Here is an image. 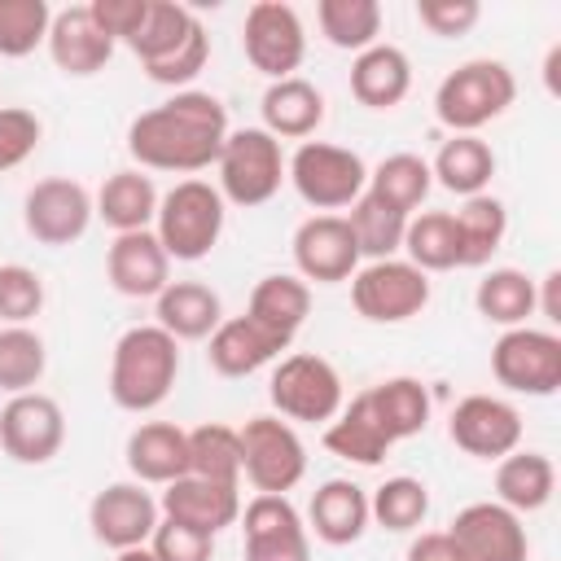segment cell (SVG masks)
Returning a JSON list of instances; mask_svg holds the SVG:
<instances>
[{"mask_svg": "<svg viewBox=\"0 0 561 561\" xmlns=\"http://www.w3.org/2000/svg\"><path fill=\"white\" fill-rule=\"evenodd\" d=\"M412 92V61L394 44H373L351 61V96L368 110H394Z\"/></svg>", "mask_w": 561, "mask_h": 561, "instance_id": "d4e9b609", "label": "cell"}, {"mask_svg": "<svg viewBox=\"0 0 561 561\" xmlns=\"http://www.w3.org/2000/svg\"><path fill=\"white\" fill-rule=\"evenodd\" d=\"M245 561H311V530L289 495H254L241 508Z\"/></svg>", "mask_w": 561, "mask_h": 561, "instance_id": "2e32d148", "label": "cell"}, {"mask_svg": "<svg viewBox=\"0 0 561 561\" xmlns=\"http://www.w3.org/2000/svg\"><path fill=\"white\" fill-rule=\"evenodd\" d=\"M403 561H460V552H456V543H451L447 530H421V535L408 543Z\"/></svg>", "mask_w": 561, "mask_h": 561, "instance_id": "816d5d0a", "label": "cell"}, {"mask_svg": "<svg viewBox=\"0 0 561 561\" xmlns=\"http://www.w3.org/2000/svg\"><path fill=\"white\" fill-rule=\"evenodd\" d=\"M158 508L171 522H184L202 535H219L224 526H232L241 517V491H237V482H210V478L184 473L162 486Z\"/></svg>", "mask_w": 561, "mask_h": 561, "instance_id": "44dd1931", "label": "cell"}, {"mask_svg": "<svg viewBox=\"0 0 561 561\" xmlns=\"http://www.w3.org/2000/svg\"><path fill=\"white\" fill-rule=\"evenodd\" d=\"M478 18H482L478 0H416V22L430 35H443V39H456V35L473 31Z\"/></svg>", "mask_w": 561, "mask_h": 561, "instance_id": "681fc988", "label": "cell"}, {"mask_svg": "<svg viewBox=\"0 0 561 561\" xmlns=\"http://www.w3.org/2000/svg\"><path fill=\"white\" fill-rule=\"evenodd\" d=\"M456 224V245H460V267H486L491 254L504 245L508 237V210L500 197L491 193H478V197H465L460 210L451 215Z\"/></svg>", "mask_w": 561, "mask_h": 561, "instance_id": "836d02e7", "label": "cell"}, {"mask_svg": "<svg viewBox=\"0 0 561 561\" xmlns=\"http://www.w3.org/2000/svg\"><path fill=\"white\" fill-rule=\"evenodd\" d=\"M552 491H557V469L543 451H508L495 465V500L517 517L543 508Z\"/></svg>", "mask_w": 561, "mask_h": 561, "instance_id": "1f68e13d", "label": "cell"}, {"mask_svg": "<svg viewBox=\"0 0 561 561\" xmlns=\"http://www.w3.org/2000/svg\"><path fill=\"white\" fill-rule=\"evenodd\" d=\"M294 267L302 280L337 285L359 272V245L346 215H311L294 228Z\"/></svg>", "mask_w": 561, "mask_h": 561, "instance_id": "ac0fdd59", "label": "cell"}, {"mask_svg": "<svg viewBox=\"0 0 561 561\" xmlns=\"http://www.w3.org/2000/svg\"><path fill=\"white\" fill-rule=\"evenodd\" d=\"M44 44H48L53 66H57L61 75H70V79H88V75L105 70L110 57H114V48H118V44L96 26V18H92L88 4L57 9Z\"/></svg>", "mask_w": 561, "mask_h": 561, "instance_id": "d6986e66", "label": "cell"}, {"mask_svg": "<svg viewBox=\"0 0 561 561\" xmlns=\"http://www.w3.org/2000/svg\"><path fill=\"white\" fill-rule=\"evenodd\" d=\"M241 478L259 495H285L307 473V447L280 416H250L241 430Z\"/></svg>", "mask_w": 561, "mask_h": 561, "instance_id": "ba28073f", "label": "cell"}, {"mask_svg": "<svg viewBox=\"0 0 561 561\" xmlns=\"http://www.w3.org/2000/svg\"><path fill=\"white\" fill-rule=\"evenodd\" d=\"M206 359L219 377H250L259 373L263 364L280 359V351H289L285 337L267 333L263 324H254L250 316H232V320H219V329L206 337Z\"/></svg>", "mask_w": 561, "mask_h": 561, "instance_id": "cb8c5ba5", "label": "cell"}, {"mask_svg": "<svg viewBox=\"0 0 561 561\" xmlns=\"http://www.w3.org/2000/svg\"><path fill=\"white\" fill-rule=\"evenodd\" d=\"M114 561H153V552H149V543L145 548H123V552H114Z\"/></svg>", "mask_w": 561, "mask_h": 561, "instance_id": "db71d44e", "label": "cell"}, {"mask_svg": "<svg viewBox=\"0 0 561 561\" xmlns=\"http://www.w3.org/2000/svg\"><path fill=\"white\" fill-rule=\"evenodd\" d=\"M127 469L145 486H167L188 473V430L175 421H145L127 434Z\"/></svg>", "mask_w": 561, "mask_h": 561, "instance_id": "7402d4cb", "label": "cell"}, {"mask_svg": "<svg viewBox=\"0 0 561 561\" xmlns=\"http://www.w3.org/2000/svg\"><path fill=\"white\" fill-rule=\"evenodd\" d=\"M447 438L478 460H504L522 443V412L500 394H465L451 408Z\"/></svg>", "mask_w": 561, "mask_h": 561, "instance_id": "9a60e30c", "label": "cell"}, {"mask_svg": "<svg viewBox=\"0 0 561 561\" xmlns=\"http://www.w3.org/2000/svg\"><path fill=\"white\" fill-rule=\"evenodd\" d=\"M92 206H96V215L114 228V237H118V232H140V228H149L153 215H158V188H153V180H149L145 171L127 167V171H114V175L101 184V193L92 197Z\"/></svg>", "mask_w": 561, "mask_h": 561, "instance_id": "4dcf8cb0", "label": "cell"}, {"mask_svg": "<svg viewBox=\"0 0 561 561\" xmlns=\"http://www.w3.org/2000/svg\"><path fill=\"white\" fill-rule=\"evenodd\" d=\"M48 368L44 337L26 324H4L0 329V390L4 394H26L39 386Z\"/></svg>", "mask_w": 561, "mask_h": 561, "instance_id": "7bdbcfd3", "label": "cell"}, {"mask_svg": "<svg viewBox=\"0 0 561 561\" xmlns=\"http://www.w3.org/2000/svg\"><path fill=\"white\" fill-rule=\"evenodd\" d=\"M105 276L123 298H158L171 285V259L153 228L118 232L105 250Z\"/></svg>", "mask_w": 561, "mask_h": 561, "instance_id": "ffe728a7", "label": "cell"}, {"mask_svg": "<svg viewBox=\"0 0 561 561\" xmlns=\"http://www.w3.org/2000/svg\"><path fill=\"white\" fill-rule=\"evenodd\" d=\"M259 110H263V131H272L276 140L280 136L285 140H307L324 123V92L311 79L289 75V79L267 83Z\"/></svg>", "mask_w": 561, "mask_h": 561, "instance_id": "484cf974", "label": "cell"}, {"mask_svg": "<svg viewBox=\"0 0 561 561\" xmlns=\"http://www.w3.org/2000/svg\"><path fill=\"white\" fill-rule=\"evenodd\" d=\"M215 171H219V197L232 202V206H263L280 193L285 184V153H280V140L263 127H237L228 131L219 158H215Z\"/></svg>", "mask_w": 561, "mask_h": 561, "instance_id": "5b68a950", "label": "cell"}, {"mask_svg": "<svg viewBox=\"0 0 561 561\" xmlns=\"http://www.w3.org/2000/svg\"><path fill=\"white\" fill-rule=\"evenodd\" d=\"M206 57H210V35H206V26H197L167 61H158V66H140L153 83H167V88H180L184 92V83H193L202 70H206Z\"/></svg>", "mask_w": 561, "mask_h": 561, "instance_id": "c3c4849f", "label": "cell"}, {"mask_svg": "<svg viewBox=\"0 0 561 561\" xmlns=\"http://www.w3.org/2000/svg\"><path fill=\"white\" fill-rule=\"evenodd\" d=\"M224 219H228V202L219 197V188L210 180H175L162 197H158V215H153V237L162 241L167 259L180 263H197L206 259L219 237H224Z\"/></svg>", "mask_w": 561, "mask_h": 561, "instance_id": "3957f363", "label": "cell"}, {"mask_svg": "<svg viewBox=\"0 0 561 561\" xmlns=\"http://www.w3.org/2000/svg\"><path fill=\"white\" fill-rule=\"evenodd\" d=\"M460 561H526L530 539L526 526L513 508H504L500 500H478L465 504L451 526H447Z\"/></svg>", "mask_w": 561, "mask_h": 561, "instance_id": "5bb4252c", "label": "cell"}, {"mask_svg": "<svg viewBox=\"0 0 561 561\" xmlns=\"http://www.w3.org/2000/svg\"><path fill=\"white\" fill-rule=\"evenodd\" d=\"M430 188H434L430 162H425L421 153H408V149L386 153V158L368 171V193L381 197L386 206L403 210V215H412V210L430 197Z\"/></svg>", "mask_w": 561, "mask_h": 561, "instance_id": "8d00e7d4", "label": "cell"}, {"mask_svg": "<svg viewBox=\"0 0 561 561\" xmlns=\"http://www.w3.org/2000/svg\"><path fill=\"white\" fill-rule=\"evenodd\" d=\"M44 136V123L22 105H0V171L22 167Z\"/></svg>", "mask_w": 561, "mask_h": 561, "instance_id": "7dc6e473", "label": "cell"}, {"mask_svg": "<svg viewBox=\"0 0 561 561\" xmlns=\"http://www.w3.org/2000/svg\"><path fill=\"white\" fill-rule=\"evenodd\" d=\"M202 26V18L188 9V4H175V0H149V13H145V22H140V31H136V39L127 44L136 57H140V66H158V61H167L193 31Z\"/></svg>", "mask_w": 561, "mask_h": 561, "instance_id": "74e56055", "label": "cell"}, {"mask_svg": "<svg viewBox=\"0 0 561 561\" xmlns=\"http://www.w3.org/2000/svg\"><path fill=\"white\" fill-rule=\"evenodd\" d=\"M517 96V79L504 61L495 57H473L460 61L451 75H443L434 92V114L451 136H478V127L495 123Z\"/></svg>", "mask_w": 561, "mask_h": 561, "instance_id": "277c9868", "label": "cell"}, {"mask_svg": "<svg viewBox=\"0 0 561 561\" xmlns=\"http://www.w3.org/2000/svg\"><path fill=\"white\" fill-rule=\"evenodd\" d=\"M430 175H434V184H443L456 197H478V193H486V184L495 175V149L482 136H451L434 153Z\"/></svg>", "mask_w": 561, "mask_h": 561, "instance_id": "d6a6232c", "label": "cell"}, {"mask_svg": "<svg viewBox=\"0 0 561 561\" xmlns=\"http://www.w3.org/2000/svg\"><path fill=\"white\" fill-rule=\"evenodd\" d=\"M285 180L311 210L333 215V210H346L368 188V167L355 149H342L329 140H302L285 162Z\"/></svg>", "mask_w": 561, "mask_h": 561, "instance_id": "8992f818", "label": "cell"}, {"mask_svg": "<svg viewBox=\"0 0 561 561\" xmlns=\"http://www.w3.org/2000/svg\"><path fill=\"white\" fill-rule=\"evenodd\" d=\"M403 254L412 267H421L425 276L430 272H451L460 267V245H456V224H451V210H421L408 219V232H403Z\"/></svg>", "mask_w": 561, "mask_h": 561, "instance_id": "f35d334b", "label": "cell"}, {"mask_svg": "<svg viewBox=\"0 0 561 561\" xmlns=\"http://www.w3.org/2000/svg\"><path fill=\"white\" fill-rule=\"evenodd\" d=\"M320 35L342 53H364L381 35V4L377 0H320L316 4Z\"/></svg>", "mask_w": 561, "mask_h": 561, "instance_id": "ab89813d", "label": "cell"}, {"mask_svg": "<svg viewBox=\"0 0 561 561\" xmlns=\"http://www.w3.org/2000/svg\"><path fill=\"white\" fill-rule=\"evenodd\" d=\"M66 443V412L53 394H9L0 408V451L18 465H48Z\"/></svg>", "mask_w": 561, "mask_h": 561, "instance_id": "7c38bea8", "label": "cell"}, {"mask_svg": "<svg viewBox=\"0 0 561 561\" xmlns=\"http://www.w3.org/2000/svg\"><path fill=\"white\" fill-rule=\"evenodd\" d=\"M153 302H158V320L153 324L167 329L175 342H202L224 320L219 294L210 285H202V280H171Z\"/></svg>", "mask_w": 561, "mask_h": 561, "instance_id": "4316f807", "label": "cell"}, {"mask_svg": "<svg viewBox=\"0 0 561 561\" xmlns=\"http://www.w3.org/2000/svg\"><path fill=\"white\" fill-rule=\"evenodd\" d=\"M96 26L114 39V44H131L145 13H149V0H88Z\"/></svg>", "mask_w": 561, "mask_h": 561, "instance_id": "f907efd6", "label": "cell"}, {"mask_svg": "<svg viewBox=\"0 0 561 561\" xmlns=\"http://www.w3.org/2000/svg\"><path fill=\"white\" fill-rule=\"evenodd\" d=\"M44 307V280L26 263H4L0 267V320L4 324H26Z\"/></svg>", "mask_w": 561, "mask_h": 561, "instance_id": "f6af8a7d", "label": "cell"}, {"mask_svg": "<svg viewBox=\"0 0 561 561\" xmlns=\"http://www.w3.org/2000/svg\"><path fill=\"white\" fill-rule=\"evenodd\" d=\"M368 491L351 478H329L316 486L311 508H307V530L329 543V548H346L355 539H364L368 530Z\"/></svg>", "mask_w": 561, "mask_h": 561, "instance_id": "603a6c76", "label": "cell"}, {"mask_svg": "<svg viewBox=\"0 0 561 561\" xmlns=\"http://www.w3.org/2000/svg\"><path fill=\"white\" fill-rule=\"evenodd\" d=\"M491 373L513 394H557L561 386V337L552 329H504L491 346Z\"/></svg>", "mask_w": 561, "mask_h": 561, "instance_id": "9c48e42d", "label": "cell"}, {"mask_svg": "<svg viewBox=\"0 0 561 561\" xmlns=\"http://www.w3.org/2000/svg\"><path fill=\"white\" fill-rule=\"evenodd\" d=\"M188 473L241 486V434L232 425H219V421L188 430Z\"/></svg>", "mask_w": 561, "mask_h": 561, "instance_id": "60d3db41", "label": "cell"}, {"mask_svg": "<svg viewBox=\"0 0 561 561\" xmlns=\"http://www.w3.org/2000/svg\"><path fill=\"white\" fill-rule=\"evenodd\" d=\"M96 206H92V193L70 180V175H48V180H35L26 188V202H22V224L26 232L39 241V245H70L88 232Z\"/></svg>", "mask_w": 561, "mask_h": 561, "instance_id": "4fadbf2b", "label": "cell"}, {"mask_svg": "<svg viewBox=\"0 0 561 561\" xmlns=\"http://www.w3.org/2000/svg\"><path fill=\"white\" fill-rule=\"evenodd\" d=\"M535 311L548 324H561V272L552 267L543 280H535Z\"/></svg>", "mask_w": 561, "mask_h": 561, "instance_id": "f5cc1de1", "label": "cell"}, {"mask_svg": "<svg viewBox=\"0 0 561 561\" xmlns=\"http://www.w3.org/2000/svg\"><path fill=\"white\" fill-rule=\"evenodd\" d=\"M245 316L254 324H263L267 333L294 342V333L307 324L311 316V285L302 276H289V272H272L263 276L254 289H250V302H245Z\"/></svg>", "mask_w": 561, "mask_h": 561, "instance_id": "83f0119b", "label": "cell"}, {"mask_svg": "<svg viewBox=\"0 0 561 561\" xmlns=\"http://www.w3.org/2000/svg\"><path fill=\"white\" fill-rule=\"evenodd\" d=\"M351 302L373 324H403L425 311L430 276L408 259H377L351 276Z\"/></svg>", "mask_w": 561, "mask_h": 561, "instance_id": "30bf717a", "label": "cell"}, {"mask_svg": "<svg viewBox=\"0 0 561 561\" xmlns=\"http://www.w3.org/2000/svg\"><path fill=\"white\" fill-rule=\"evenodd\" d=\"M149 552H153V561H210L215 535H202V530L171 522V517H158V526L149 535Z\"/></svg>", "mask_w": 561, "mask_h": 561, "instance_id": "bcb514c9", "label": "cell"}, {"mask_svg": "<svg viewBox=\"0 0 561 561\" xmlns=\"http://www.w3.org/2000/svg\"><path fill=\"white\" fill-rule=\"evenodd\" d=\"M324 447H329L333 456L351 460V465L373 469V465L386 460V451H390L394 443H390V434L381 430V421L373 416L368 394L359 390V394H355L351 403H342V412L329 421V430H324Z\"/></svg>", "mask_w": 561, "mask_h": 561, "instance_id": "f1b7e54d", "label": "cell"}, {"mask_svg": "<svg viewBox=\"0 0 561 561\" xmlns=\"http://www.w3.org/2000/svg\"><path fill=\"white\" fill-rule=\"evenodd\" d=\"M364 394H368L373 416H377V421H381V430L390 434V443L416 438V434L430 425L434 403H430L425 381H416V377H386V381L368 386Z\"/></svg>", "mask_w": 561, "mask_h": 561, "instance_id": "f546056e", "label": "cell"}, {"mask_svg": "<svg viewBox=\"0 0 561 561\" xmlns=\"http://www.w3.org/2000/svg\"><path fill=\"white\" fill-rule=\"evenodd\" d=\"M408 219H412V215L386 206L381 197H373V193L364 188V193L351 202V215H346V224H351V232H355V245H359V259H368V263H377V259H399Z\"/></svg>", "mask_w": 561, "mask_h": 561, "instance_id": "d590c367", "label": "cell"}, {"mask_svg": "<svg viewBox=\"0 0 561 561\" xmlns=\"http://www.w3.org/2000/svg\"><path fill=\"white\" fill-rule=\"evenodd\" d=\"M267 399L272 408L280 412V421H302V425H320V421H333L346 403V390H342V373L324 359V355H311V351H294L285 355L272 377H267Z\"/></svg>", "mask_w": 561, "mask_h": 561, "instance_id": "52a82bcc", "label": "cell"}, {"mask_svg": "<svg viewBox=\"0 0 561 561\" xmlns=\"http://www.w3.org/2000/svg\"><path fill=\"white\" fill-rule=\"evenodd\" d=\"M180 377V342L158 324H131L110 355V399L123 412H153Z\"/></svg>", "mask_w": 561, "mask_h": 561, "instance_id": "7a4b0ae2", "label": "cell"}, {"mask_svg": "<svg viewBox=\"0 0 561 561\" xmlns=\"http://www.w3.org/2000/svg\"><path fill=\"white\" fill-rule=\"evenodd\" d=\"M430 513V486L421 478H408V473H394L386 478L373 495H368V517L381 526V530H416Z\"/></svg>", "mask_w": 561, "mask_h": 561, "instance_id": "b9f144b4", "label": "cell"}, {"mask_svg": "<svg viewBox=\"0 0 561 561\" xmlns=\"http://www.w3.org/2000/svg\"><path fill=\"white\" fill-rule=\"evenodd\" d=\"M53 26L48 0H0V57H31Z\"/></svg>", "mask_w": 561, "mask_h": 561, "instance_id": "ee69618b", "label": "cell"}, {"mask_svg": "<svg viewBox=\"0 0 561 561\" xmlns=\"http://www.w3.org/2000/svg\"><path fill=\"white\" fill-rule=\"evenodd\" d=\"M162 508L158 500L145 491V482H110L92 495L88 504V526L92 539L123 552V548H145L153 526H158Z\"/></svg>", "mask_w": 561, "mask_h": 561, "instance_id": "e0dca14e", "label": "cell"}, {"mask_svg": "<svg viewBox=\"0 0 561 561\" xmlns=\"http://www.w3.org/2000/svg\"><path fill=\"white\" fill-rule=\"evenodd\" d=\"M557 57H561V48H552L548 53V66H543V75H548V88L557 92Z\"/></svg>", "mask_w": 561, "mask_h": 561, "instance_id": "11a10c76", "label": "cell"}, {"mask_svg": "<svg viewBox=\"0 0 561 561\" xmlns=\"http://www.w3.org/2000/svg\"><path fill=\"white\" fill-rule=\"evenodd\" d=\"M228 110L219 96L184 88L167 96L162 105L145 110L127 127V153L140 162V171H175L197 175L215 167L224 140H228Z\"/></svg>", "mask_w": 561, "mask_h": 561, "instance_id": "6da1fadb", "label": "cell"}, {"mask_svg": "<svg viewBox=\"0 0 561 561\" xmlns=\"http://www.w3.org/2000/svg\"><path fill=\"white\" fill-rule=\"evenodd\" d=\"M473 307L486 324L517 329L535 316V280L522 267H491L473 289Z\"/></svg>", "mask_w": 561, "mask_h": 561, "instance_id": "e575fe53", "label": "cell"}, {"mask_svg": "<svg viewBox=\"0 0 561 561\" xmlns=\"http://www.w3.org/2000/svg\"><path fill=\"white\" fill-rule=\"evenodd\" d=\"M241 48H245V61L272 83L289 79L307 57V31L298 9L285 0H254L241 22Z\"/></svg>", "mask_w": 561, "mask_h": 561, "instance_id": "8fae6325", "label": "cell"}]
</instances>
